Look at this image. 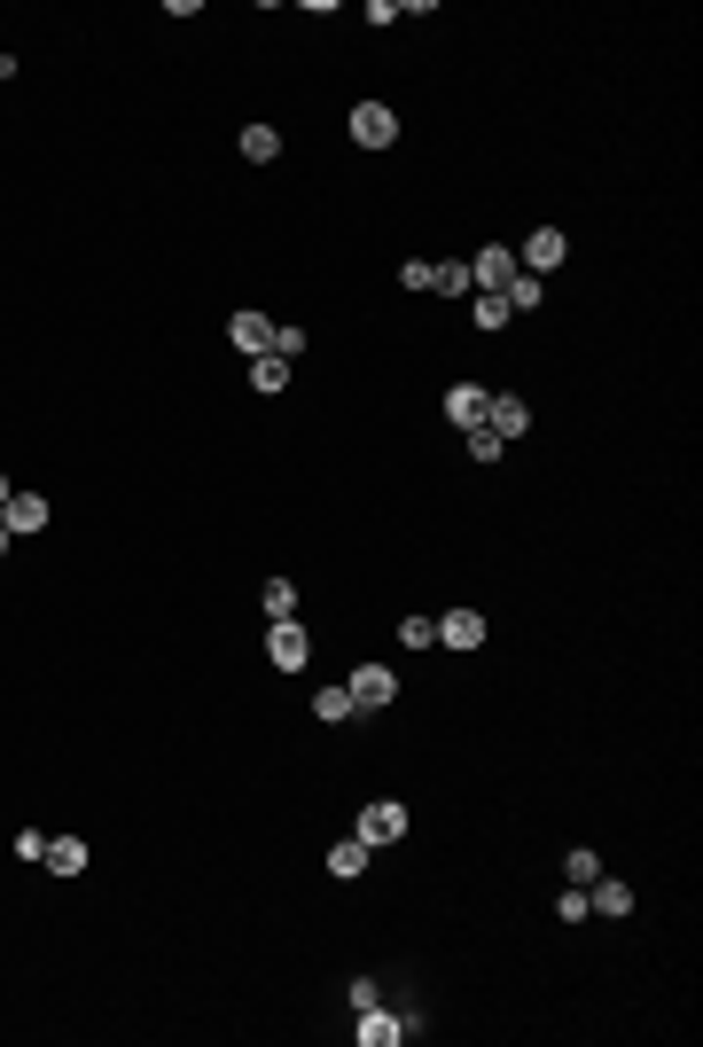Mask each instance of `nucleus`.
<instances>
[{"label": "nucleus", "instance_id": "f257e3e1", "mask_svg": "<svg viewBox=\"0 0 703 1047\" xmlns=\"http://www.w3.org/2000/svg\"><path fill=\"white\" fill-rule=\"evenodd\" d=\"M352 836H360L368 852H376V844H399V836H407V806H399V798H376V806L360 813V829H352Z\"/></svg>", "mask_w": 703, "mask_h": 1047}, {"label": "nucleus", "instance_id": "f03ea898", "mask_svg": "<svg viewBox=\"0 0 703 1047\" xmlns=\"http://www.w3.org/2000/svg\"><path fill=\"white\" fill-rule=\"evenodd\" d=\"M516 274H523V267H516V250H508V242H485V250L469 258V282H477V290H493V298H500Z\"/></svg>", "mask_w": 703, "mask_h": 1047}, {"label": "nucleus", "instance_id": "7ed1b4c3", "mask_svg": "<svg viewBox=\"0 0 703 1047\" xmlns=\"http://www.w3.org/2000/svg\"><path fill=\"white\" fill-rule=\"evenodd\" d=\"M344 688H352V704H360V712H383L391 695H399V672H391V665H360Z\"/></svg>", "mask_w": 703, "mask_h": 1047}, {"label": "nucleus", "instance_id": "20e7f679", "mask_svg": "<svg viewBox=\"0 0 703 1047\" xmlns=\"http://www.w3.org/2000/svg\"><path fill=\"white\" fill-rule=\"evenodd\" d=\"M352 141H360V149H391V141H399V110L360 102V110H352Z\"/></svg>", "mask_w": 703, "mask_h": 1047}, {"label": "nucleus", "instance_id": "39448f33", "mask_svg": "<svg viewBox=\"0 0 703 1047\" xmlns=\"http://www.w3.org/2000/svg\"><path fill=\"white\" fill-rule=\"evenodd\" d=\"M267 657H274L282 672H305V657H313L305 626H298V618H274V634H267Z\"/></svg>", "mask_w": 703, "mask_h": 1047}, {"label": "nucleus", "instance_id": "423d86ee", "mask_svg": "<svg viewBox=\"0 0 703 1047\" xmlns=\"http://www.w3.org/2000/svg\"><path fill=\"white\" fill-rule=\"evenodd\" d=\"M227 344H235L242 360H258V353H274V321H267V313H235V321H227Z\"/></svg>", "mask_w": 703, "mask_h": 1047}, {"label": "nucleus", "instance_id": "0eeeda50", "mask_svg": "<svg viewBox=\"0 0 703 1047\" xmlns=\"http://www.w3.org/2000/svg\"><path fill=\"white\" fill-rule=\"evenodd\" d=\"M485 430H493V439L508 446V439H523V430H532V407H523V399H485Z\"/></svg>", "mask_w": 703, "mask_h": 1047}, {"label": "nucleus", "instance_id": "6e6552de", "mask_svg": "<svg viewBox=\"0 0 703 1047\" xmlns=\"http://www.w3.org/2000/svg\"><path fill=\"white\" fill-rule=\"evenodd\" d=\"M0 524H9V540H32V532H47V500H40V493H9Z\"/></svg>", "mask_w": 703, "mask_h": 1047}, {"label": "nucleus", "instance_id": "1a4fd4ad", "mask_svg": "<svg viewBox=\"0 0 703 1047\" xmlns=\"http://www.w3.org/2000/svg\"><path fill=\"white\" fill-rule=\"evenodd\" d=\"M414 1024L407 1016H383V1008H360V1024H352V1039H360V1047H399Z\"/></svg>", "mask_w": 703, "mask_h": 1047}, {"label": "nucleus", "instance_id": "9d476101", "mask_svg": "<svg viewBox=\"0 0 703 1047\" xmlns=\"http://www.w3.org/2000/svg\"><path fill=\"white\" fill-rule=\"evenodd\" d=\"M563 250H571V242H563V227H540L532 242H523V258H516V267H532V274H548V267H563Z\"/></svg>", "mask_w": 703, "mask_h": 1047}, {"label": "nucleus", "instance_id": "9b49d317", "mask_svg": "<svg viewBox=\"0 0 703 1047\" xmlns=\"http://www.w3.org/2000/svg\"><path fill=\"white\" fill-rule=\"evenodd\" d=\"M437 641H446V649H477L485 618H477V609H446V618H437Z\"/></svg>", "mask_w": 703, "mask_h": 1047}, {"label": "nucleus", "instance_id": "f8f14e48", "mask_svg": "<svg viewBox=\"0 0 703 1047\" xmlns=\"http://www.w3.org/2000/svg\"><path fill=\"white\" fill-rule=\"evenodd\" d=\"M485 399H493L485 384H454V391H446V422H462V430H477V422H485Z\"/></svg>", "mask_w": 703, "mask_h": 1047}, {"label": "nucleus", "instance_id": "ddd939ff", "mask_svg": "<svg viewBox=\"0 0 703 1047\" xmlns=\"http://www.w3.org/2000/svg\"><path fill=\"white\" fill-rule=\"evenodd\" d=\"M586 907H594V915H634V892H626L618 876H594V884H586Z\"/></svg>", "mask_w": 703, "mask_h": 1047}, {"label": "nucleus", "instance_id": "4468645a", "mask_svg": "<svg viewBox=\"0 0 703 1047\" xmlns=\"http://www.w3.org/2000/svg\"><path fill=\"white\" fill-rule=\"evenodd\" d=\"M40 860L55 867V876H78V867H86V860H95V852H86L78 836H47V852H40Z\"/></svg>", "mask_w": 703, "mask_h": 1047}, {"label": "nucleus", "instance_id": "2eb2a0df", "mask_svg": "<svg viewBox=\"0 0 703 1047\" xmlns=\"http://www.w3.org/2000/svg\"><path fill=\"white\" fill-rule=\"evenodd\" d=\"M242 156H250V164H274V156H282V133H274V126H242Z\"/></svg>", "mask_w": 703, "mask_h": 1047}, {"label": "nucleus", "instance_id": "dca6fc26", "mask_svg": "<svg viewBox=\"0 0 703 1047\" xmlns=\"http://www.w3.org/2000/svg\"><path fill=\"white\" fill-rule=\"evenodd\" d=\"M360 867H368V844H360V836H344V844L328 852V876H344V884L360 876Z\"/></svg>", "mask_w": 703, "mask_h": 1047}, {"label": "nucleus", "instance_id": "f3484780", "mask_svg": "<svg viewBox=\"0 0 703 1047\" xmlns=\"http://www.w3.org/2000/svg\"><path fill=\"white\" fill-rule=\"evenodd\" d=\"M250 384H258V391H282V384H290V360H282V353H258V360H250Z\"/></svg>", "mask_w": 703, "mask_h": 1047}, {"label": "nucleus", "instance_id": "a211bd4d", "mask_svg": "<svg viewBox=\"0 0 703 1047\" xmlns=\"http://www.w3.org/2000/svg\"><path fill=\"white\" fill-rule=\"evenodd\" d=\"M430 290H437V298H462V290H469V267H454V258H437V267H430Z\"/></svg>", "mask_w": 703, "mask_h": 1047}, {"label": "nucleus", "instance_id": "6ab92c4d", "mask_svg": "<svg viewBox=\"0 0 703 1047\" xmlns=\"http://www.w3.org/2000/svg\"><path fill=\"white\" fill-rule=\"evenodd\" d=\"M352 712H360V704H352V688H321L313 695V720H352Z\"/></svg>", "mask_w": 703, "mask_h": 1047}, {"label": "nucleus", "instance_id": "aec40b11", "mask_svg": "<svg viewBox=\"0 0 703 1047\" xmlns=\"http://www.w3.org/2000/svg\"><path fill=\"white\" fill-rule=\"evenodd\" d=\"M500 298H508V313H532V305H540V274H516Z\"/></svg>", "mask_w": 703, "mask_h": 1047}, {"label": "nucleus", "instance_id": "412c9836", "mask_svg": "<svg viewBox=\"0 0 703 1047\" xmlns=\"http://www.w3.org/2000/svg\"><path fill=\"white\" fill-rule=\"evenodd\" d=\"M267 618H298V586L290 579H267Z\"/></svg>", "mask_w": 703, "mask_h": 1047}, {"label": "nucleus", "instance_id": "4be33fe9", "mask_svg": "<svg viewBox=\"0 0 703 1047\" xmlns=\"http://www.w3.org/2000/svg\"><path fill=\"white\" fill-rule=\"evenodd\" d=\"M469 321H477V328H500V321H508V298H493V290H477V305H469Z\"/></svg>", "mask_w": 703, "mask_h": 1047}, {"label": "nucleus", "instance_id": "5701e85b", "mask_svg": "<svg viewBox=\"0 0 703 1047\" xmlns=\"http://www.w3.org/2000/svg\"><path fill=\"white\" fill-rule=\"evenodd\" d=\"M555 915H563V922H586V915H594V907H586V884H563V899H555Z\"/></svg>", "mask_w": 703, "mask_h": 1047}, {"label": "nucleus", "instance_id": "b1692460", "mask_svg": "<svg viewBox=\"0 0 703 1047\" xmlns=\"http://www.w3.org/2000/svg\"><path fill=\"white\" fill-rule=\"evenodd\" d=\"M399 641H407V649H430V641H437V618H407Z\"/></svg>", "mask_w": 703, "mask_h": 1047}, {"label": "nucleus", "instance_id": "393cba45", "mask_svg": "<svg viewBox=\"0 0 703 1047\" xmlns=\"http://www.w3.org/2000/svg\"><path fill=\"white\" fill-rule=\"evenodd\" d=\"M563 876H571V884H594V876H602V860H594V852H571V860H563Z\"/></svg>", "mask_w": 703, "mask_h": 1047}, {"label": "nucleus", "instance_id": "a878e982", "mask_svg": "<svg viewBox=\"0 0 703 1047\" xmlns=\"http://www.w3.org/2000/svg\"><path fill=\"white\" fill-rule=\"evenodd\" d=\"M469 454H477V462H500V439H493V430H485V422L469 430Z\"/></svg>", "mask_w": 703, "mask_h": 1047}, {"label": "nucleus", "instance_id": "bb28decb", "mask_svg": "<svg viewBox=\"0 0 703 1047\" xmlns=\"http://www.w3.org/2000/svg\"><path fill=\"white\" fill-rule=\"evenodd\" d=\"M0 508H9V477H0Z\"/></svg>", "mask_w": 703, "mask_h": 1047}, {"label": "nucleus", "instance_id": "cd10ccee", "mask_svg": "<svg viewBox=\"0 0 703 1047\" xmlns=\"http://www.w3.org/2000/svg\"><path fill=\"white\" fill-rule=\"evenodd\" d=\"M0 548H9V524H0Z\"/></svg>", "mask_w": 703, "mask_h": 1047}]
</instances>
